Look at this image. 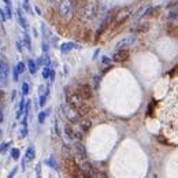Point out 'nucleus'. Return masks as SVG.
I'll use <instances>...</instances> for the list:
<instances>
[{"mask_svg": "<svg viewBox=\"0 0 178 178\" xmlns=\"http://www.w3.org/2000/svg\"><path fill=\"white\" fill-rule=\"evenodd\" d=\"M23 43H25L26 48L30 51V49H32V43H30V37H29L28 34H25V36H23Z\"/></svg>", "mask_w": 178, "mask_h": 178, "instance_id": "obj_23", "label": "nucleus"}, {"mask_svg": "<svg viewBox=\"0 0 178 178\" xmlns=\"http://www.w3.org/2000/svg\"><path fill=\"white\" fill-rule=\"evenodd\" d=\"M18 21H19V23L22 25L23 29H26V28H28V22L25 21V18H23L22 12H21V10H18Z\"/></svg>", "mask_w": 178, "mask_h": 178, "instance_id": "obj_19", "label": "nucleus"}, {"mask_svg": "<svg viewBox=\"0 0 178 178\" xmlns=\"http://www.w3.org/2000/svg\"><path fill=\"white\" fill-rule=\"evenodd\" d=\"M110 62H111V60H110V58H107V56H103V58H101V63H103V64H108Z\"/></svg>", "mask_w": 178, "mask_h": 178, "instance_id": "obj_29", "label": "nucleus"}, {"mask_svg": "<svg viewBox=\"0 0 178 178\" xmlns=\"http://www.w3.org/2000/svg\"><path fill=\"white\" fill-rule=\"evenodd\" d=\"M148 30H149V23L148 22H141L133 29V32H137V33H145Z\"/></svg>", "mask_w": 178, "mask_h": 178, "instance_id": "obj_12", "label": "nucleus"}, {"mask_svg": "<svg viewBox=\"0 0 178 178\" xmlns=\"http://www.w3.org/2000/svg\"><path fill=\"white\" fill-rule=\"evenodd\" d=\"M47 164H49V166H51L52 169H55V170H58V164H56V162H55V159L52 158V156H51V158H49V159L47 160Z\"/></svg>", "mask_w": 178, "mask_h": 178, "instance_id": "obj_25", "label": "nucleus"}, {"mask_svg": "<svg viewBox=\"0 0 178 178\" xmlns=\"http://www.w3.org/2000/svg\"><path fill=\"white\" fill-rule=\"evenodd\" d=\"M6 99V92H3V91H0V103H3Z\"/></svg>", "mask_w": 178, "mask_h": 178, "instance_id": "obj_31", "label": "nucleus"}, {"mask_svg": "<svg viewBox=\"0 0 178 178\" xmlns=\"http://www.w3.org/2000/svg\"><path fill=\"white\" fill-rule=\"evenodd\" d=\"M133 41H134V39L133 37H126V39H123V40H121L119 43H116V48H119V49H122V47H127V45H130Z\"/></svg>", "mask_w": 178, "mask_h": 178, "instance_id": "obj_13", "label": "nucleus"}, {"mask_svg": "<svg viewBox=\"0 0 178 178\" xmlns=\"http://www.w3.org/2000/svg\"><path fill=\"white\" fill-rule=\"evenodd\" d=\"M7 77H8V64L6 60L0 59V86L6 85Z\"/></svg>", "mask_w": 178, "mask_h": 178, "instance_id": "obj_8", "label": "nucleus"}, {"mask_svg": "<svg viewBox=\"0 0 178 178\" xmlns=\"http://www.w3.org/2000/svg\"><path fill=\"white\" fill-rule=\"evenodd\" d=\"M73 48H78V45L74 44V43H63L60 45V51L62 52H69L70 49H73Z\"/></svg>", "mask_w": 178, "mask_h": 178, "instance_id": "obj_14", "label": "nucleus"}, {"mask_svg": "<svg viewBox=\"0 0 178 178\" xmlns=\"http://www.w3.org/2000/svg\"><path fill=\"white\" fill-rule=\"evenodd\" d=\"M15 70L18 71V74H22V73H25V70H26V66H25V63H23V62H19L18 64H16Z\"/></svg>", "mask_w": 178, "mask_h": 178, "instance_id": "obj_20", "label": "nucleus"}, {"mask_svg": "<svg viewBox=\"0 0 178 178\" xmlns=\"http://www.w3.org/2000/svg\"><path fill=\"white\" fill-rule=\"evenodd\" d=\"M28 69H29V73L30 74H36L37 73V64L33 59H29L28 60Z\"/></svg>", "mask_w": 178, "mask_h": 178, "instance_id": "obj_16", "label": "nucleus"}, {"mask_svg": "<svg viewBox=\"0 0 178 178\" xmlns=\"http://www.w3.org/2000/svg\"><path fill=\"white\" fill-rule=\"evenodd\" d=\"M22 93L23 95H28V93H29V84H28V82H23L22 84Z\"/></svg>", "mask_w": 178, "mask_h": 178, "instance_id": "obj_27", "label": "nucleus"}, {"mask_svg": "<svg viewBox=\"0 0 178 178\" xmlns=\"http://www.w3.org/2000/svg\"><path fill=\"white\" fill-rule=\"evenodd\" d=\"M51 71H52V69H49L48 66H45V67L43 69V78H44V79H48L49 76H51Z\"/></svg>", "mask_w": 178, "mask_h": 178, "instance_id": "obj_22", "label": "nucleus"}, {"mask_svg": "<svg viewBox=\"0 0 178 178\" xmlns=\"http://www.w3.org/2000/svg\"><path fill=\"white\" fill-rule=\"evenodd\" d=\"M19 155H21V152H19V149L18 148H14V149H11V158L12 159H19Z\"/></svg>", "mask_w": 178, "mask_h": 178, "instance_id": "obj_24", "label": "nucleus"}, {"mask_svg": "<svg viewBox=\"0 0 178 178\" xmlns=\"http://www.w3.org/2000/svg\"><path fill=\"white\" fill-rule=\"evenodd\" d=\"M34 155H36V152H34V148L33 147H29L26 149V152H25V159L28 160V162H30L34 159Z\"/></svg>", "mask_w": 178, "mask_h": 178, "instance_id": "obj_15", "label": "nucleus"}, {"mask_svg": "<svg viewBox=\"0 0 178 178\" xmlns=\"http://www.w3.org/2000/svg\"><path fill=\"white\" fill-rule=\"evenodd\" d=\"M10 145V143H4V144H1V147H0V152H3V151H6Z\"/></svg>", "mask_w": 178, "mask_h": 178, "instance_id": "obj_30", "label": "nucleus"}, {"mask_svg": "<svg viewBox=\"0 0 178 178\" xmlns=\"http://www.w3.org/2000/svg\"><path fill=\"white\" fill-rule=\"evenodd\" d=\"M49 114V110H47V111H41L39 114V122L40 123H44V121H45V116Z\"/></svg>", "mask_w": 178, "mask_h": 178, "instance_id": "obj_21", "label": "nucleus"}, {"mask_svg": "<svg viewBox=\"0 0 178 178\" xmlns=\"http://www.w3.org/2000/svg\"><path fill=\"white\" fill-rule=\"evenodd\" d=\"M0 44H1V43H0Z\"/></svg>", "mask_w": 178, "mask_h": 178, "instance_id": "obj_40", "label": "nucleus"}, {"mask_svg": "<svg viewBox=\"0 0 178 178\" xmlns=\"http://www.w3.org/2000/svg\"><path fill=\"white\" fill-rule=\"evenodd\" d=\"M43 49H44V52H47V51H48V45H47V43H44V44H43Z\"/></svg>", "mask_w": 178, "mask_h": 178, "instance_id": "obj_35", "label": "nucleus"}, {"mask_svg": "<svg viewBox=\"0 0 178 178\" xmlns=\"http://www.w3.org/2000/svg\"><path fill=\"white\" fill-rule=\"evenodd\" d=\"M1 121H3V114L0 112V122H1Z\"/></svg>", "mask_w": 178, "mask_h": 178, "instance_id": "obj_36", "label": "nucleus"}, {"mask_svg": "<svg viewBox=\"0 0 178 178\" xmlns=\"http://www.w3.org/2000/svg\"><path fill=\"white\" fill-rule=\"evenodd\" d=\"M48 1H51V3H52V1H55V0H48Z\"/></svg>", "mask_w": 178, "mask_h": 178, "instance_id": "obj_39", "label": "nucleus"}, {"mask_svg": "<svg viewBox=\"0 0 178 178\" xmlns=\"http://www.w3.org/2000/svg\"><path fill=\"white\" fill-rule=\"evenodd\" d=\"M74 8H76L74 0H62L60 4H59V15L64 19H69L70 16L73 15Z\"/></svg>", "mask_w": 178, "mask_h": 178, "instance_id": "obj_3", "label": "nucleus"}, {"mask_svg": "<svg viewBox=\"0 0 178 178\" xmlns=\"http://www.w3.org/2000/svg\"><path fill=\"white\" fill-rule=\"evenodd\" d=\"M28 136V127H22V130H21V137H26Z\"/></svg>", "mask_w": 178, "mask_h": 178, "instance_id": "obj_28", "label": "nucleus"}, {"mask_svg": "<svg viewBox=\"0 0 178 178\" xmlns=\"http://www.w3.org/2000/svg\"><path fill=\"white\" fill-rule=\"evenodd\" d=\"M40 107H44V106H45L47 104V95H41V96H40Z\"/></svg>", "mask_w": 178, "mask_h": 178, "instance_id": "obj_26", "label": "nucleus"}, {"mask_svg": "<svg viewBox=\"0 0 178 178\" xmlns=\"http://www.w3.org/2000/svg\"><path fill=\"white\" fill-rule=\"evenodd\" d=\"M177 16V11H173V12H170V15H169V19H174Z\"/></svg>", "mask_w": 178, "mask_h": 178, "instance_id": "obj_33", "label": "nucleus"}, {"mask_svg": "<svg viewBox=\"0 0 178 178\" xmlns=\"http://www.w3.org/2000/svg\"><path fill=\"white\" fill-rule=\"evenodd\" d=\"M0 133H1V132H0Z\"/></svg>", "mask_w": 178, "mask_h": 178, "instance_id": "obj_41", "label": "nucleus"}, {"mask_svg": "<svg viewBox=\"0 0 178 178\" xmlns=\"http://www.w3.org/2000/svg\"><path fill=\"white\" fill-rule=\"evenodd\" d=\"M54 78H55V71L52 70V71H51V76H49V79H51V81H54Z\"/></svg>", "mask_w": 178, "mask_h": 178, "instance_id": "obj_34", "label": "nucleus"}, {"mask_svg": "<svg viewBox=\"0 0 178 178\" xmlns=\"http://www.w3.org/2000/svg\"><path fill=\"white\" fill-rule=\"evenodd\" d=\"M159 12V7H151L143 14L144 16H156V14Z\"/></svg>", "mask_w": 178, "mask_h": 178, "instance_id": "obj_17", "label": "nucleus"}, {"mask_svg": "<svg viewBox=\"0 0 178 178\" xmlns=\"http://www.w3.org/2000/svg\"><path fill=\"white\" fill-rule=\"evenodd\" d=\"M4 1H6V4H7V6H10V0H4Z\"/></svg>", "mask_w": 178, "mask_h": 178, "instance_id": "obj_37", "label": "nucleus"}, {"mask_svg": "<svg viewBox=\"0 0 178 178\" xmlns=\"http://www.w3.org/2000/svg\"><path fill=\"white\" fill-rule=\"evenodd\" d=\"M64 134H66V137L71 141H74L76 140V129H74V125H71L69 122L67 125H64Z\"/></svg>", "mask_w": 178, "mask_h": 178, "instance_id": "obj_10", "label": "nucleus"}, {"mask_svg": "<svg viewBox=\"0 0 178 178\" xmlns=\"http://www.w3.org/2000/svg\"><path fill=\"white\" fill-rule=\"evenodd\" d=\"M16 171H18V170H16V167H15L14 170H12L11 173H10V174H8V177H7V178H12V177H14V175L16 174Z\"/></svg>", "mask_w": 178, "mask_h": 178, "instance_id": "obj_32", "label": "nucleus"}, {"mask_svg": "<svg viewBox=\"0 0 178 178\" xmlns=\"http://www.w3.org/2000/svg\"><path fill=\"white\" fill-rule=\"evenodd\" d=\"M23 1H25V4H28V1H29V0H23Z\"/></svg>", "mask_w": 178, "mask_h": 178, "instance_id": "obj_38", "label": "nucleus"}, {"mask_svg": "<svg viewBox=\"0 0 178 178\" xmlns=\"http://www.w3.org/2000/svg\"><path fill=\"white\" fill-rule=\"evenodd\" d=\"M74 155L76 158H78V160L81 163L86 162V151H85V147L82 145L81 141H76L74 143Z\"/></svg>", "mask_w": 178, "mask_h": 178, "instance_id": "obj_7", "label": "nucleus"}, {"mask_svg": "<svg viewBox=\"0 0 178 178\" xmlns=\"http://www.w3.org/2000/svg\"><path fill=\"white\" fill-rule=\"evenodd\" d=\"M129 16H130V10H129V8H122V10H119V11L115 14V16H114V21H112V25H111V26H114V28L121 26L122 23H125V21H126Z\"/></svg>", "mask_w": 178, "mask_h": 178, "instance_id": "obj_5", "label": "nucleus"}, {"mask_svg": "<svg viewBox=\"0 0 178 178\" xmlns=\"http://www.w3.org/2000/svg\"><path fill=\"white\" fill-rule=\"evenodd\" d=\"M25 104H26V101L21 100V103H19V110H18V114H16V118H18V119L22 116V114H25Z\"/></svg>", "mask_w": 178, "mask_h": 178, "instance_id": "obj_18", "label": "nucleus"}, {"mask_svg": "<svg viewBox=\"0 0 178 178\" xmlns=\"http://www.w3.org/2000/svg\"><path fill=\"white\" fill-rule=\"evenodd\" d=\"M66 103L71 108L77 110L81 116H85L91 111V106L88 104V101L84 100L81 96H78L77 92H71L69 88H66Z\"/></svg>", "mask_w": 178, "mask_h": 178, "instance_id": "obj_1", "label": "nucleus"}, {"mask_svg": "<svg viewBox=\"0 0 178 178\" xmlns=\"http://www.w3.org/2000/svg\"><path fill=\"white\" fill-rule=\"evenodd\" d=\"M78 127L82 130V132L85 133V132H88L89 129H91V126H92V122L88 119V118H81V121L78 122Z\"/></svg>", "mask_w": 178, "mask_h": 178, "instance_id": "obj_11", "label": "nucleus"}, {"mask_svg": "<svg viewBox=\"0 0 178 178\" xmlns=\"http://www.w3.org/2000/svg\"><path fill=\"white\" fill-rule=\"evenodd\" d=\"M97 15V4L95 3H91V4H85L84 7L79 10V16L82 21L85 22H91L93 21Z\"/></svg>", "mask_w": 178, "mask_h": 178, "instance_id": "obj_2", "label": "nucleus"}, {"mask_svg": "<svg viewBox=\"0 0 178 178\" xmlns=\"http://www.w3.org/2000/svg\"><path fill=\"white\" fill-rule=\"evenodd\" d=\"M76 92H77L78 96H81V97L86 101L89 100V99H92V96H93L92 88H91V85H88V84H81V85H78Z\"/></svg>", "mask_w": 178, "mask_h": 178, "instance_id": "obj_6", "label": "nucleus"}, {"mask_svg": "<svg viewBox=\"0 0 178 178\" xmlns=\"http://www.w3.org/2000/svg\"><path fill=\"white\" fill-rule=\"evenodd\" d=\"M129 56H130L129 49L122 48V49H118L115 54H114L112 60H114V62H125V60H127V59H129Z\"/></svg>", "mask_w": 178, "mask_h": 178, "instance_id": "obj_9", "label": "nucleus"}, {"mask_svg": "<svg viewBox=\"0 0 178 178\" xmlns=\"http://www.w3.org/2000/svg\"><path fill=\"white\" fill-rule=\"evenodd\" d=\"M60 110L64 112V116L69 119L70 123H78V122L81 121V118H82V116H81V114L78 112L77 110L71 108L70 106H62V107H60Z\"/></svg>", "mask_w": 178, "mask_h": 178, "instance_id": "obj_4", "label": "nucleus"}]
</instances>
